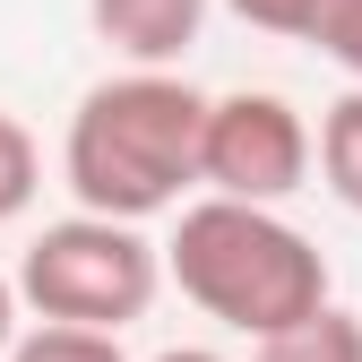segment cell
Returning <instances> with one entry per match:
<instances>
[{
	"mask_svg": "<svg viewBox=\"0 0 362 362\" xmlns=\"http://www.w3.org/2000/svg\"><path fill=\"white\" fill-rule=\"evenodd\" d=\"M18 310H35L43 328H95L121 337L129 320H147V302L164 293V250L139 224L112 216H61L43 224L18 259Z\"/></svg>",
	"mask_w": 362,
	"mask_h": 362,
	"instance_id": "cell-3",
	"label": "cell"
},
{
	"mask_svg": "<svg viewBox=\"0 0 362 362\" xmlns=\"http://www.w3.org/2000/svg\"><path fill=\"white\" fill-rule=\"evenodd\" d=\"M9 345H18V285L0 276V362H9Z\"/></svg>",
	"mask_w": 362,
	"mask_h": 362,
	"instance_id": "cell-12",
	"label": "cell"
},
{
	"mask_svg": "<svg viewBox=\"0 0 362 362\" xmlns=\"http://www.w3.org/2000/svg\"><path fill=\"white\" fill-rule=\"evenodd\" d=\"M310 181V121L276 86H242V95H207L199 121V190L233 207H285Z\"/></svg>",
	"mask_w": 362,
	"mask_h": 362,
	"instance_id": "cell-4",
	"label": "cell"
},
{
	"mask_svg": "<svg viewBox=\"0 0 362 362\" xmlns=\"http://www.w3.org/2000/svg\"><path fill=\"white\" fill-rule=\"evenodd\" d=\"M224 9H233L242 26H259V35H310V18H320V0H224Z\"/></svg>",
	"mask_w": 362,
	"mask_h": 362,
	"instance_id": "cell-11",
	"label": "cell"
},
{
	"mask_svg": "<svg viewBox=\"0 0 362 362\" xmlns=\"http://www.w3.org/2000/svg\"><path fill=\"white\" fill-rule=\"evenodd\" d=\"M35 190H43V156H35V139H26V121L0 112V224H18V216L35 207Z\"/></svg>",
	"mask_w": 362,
	"mask_h": 362,
	"instance_id": "cell-8",
	"label": "cell"
},
{
	"mask_svg": "<svg viewBox=\"0 0 362 362\" xmlns=\"http://www.w3.org/2000/svg\"><path fill=\"white\" fill-rule=\"evenodd\" d=\"M259 362H362V320L354 310H310L285 337H259Z\"/></svg>",
	"mask_w": 362,
	"mask_h": 362,
	"instance_id": "cell-7",
	"label": "cell"
},
{
	"mask_svg": "<svg viewBox=\"0 0 362 362\" xmlns=\"http://www.w3.org/2000/svg\"><path fill=\"white\" fill-rule=\"evenodd\" d=\"M302 43H320V52L362 86V0H320V18H310Z\"/></svg>",
	"mask_w": 362,
	"mask_h": 362,
	"instance_id": "cell-10",
	"label": "cell"
},
{
	"mask_svg": "<svg viewBox=\"0 0 362 362\" xmlns=\"http://www.w3.org/2000/svg\"><path fill=\"white\" fill-rule=\"evenodd\" d=\"M9 362H129L121 354V337H95V328H26L18 345H9Z\"/></svg>",
	"mask_w": 362,
	"mask_h": 362,
	"instance_id": "cell-9",
	"label": "cell"
},
{
	"mask_svg": "<svg viewBox=\"0 0 362 362\" xmlns=\"http://www.w3.org/2000/svg\"><path fill=\"white\" fill-rule=\"evenodd\" d=\"M156 362H224V354H207V345H164Z\"/></svg>",
	"mask_w": 362,
	"mask_h": 362,
	"instance_id": "cell-13",
	"label": "cell"
},
{
	"mask_svg": "<svg viewBox=\"0 0 362 362\" xmlns=\"http://www.w3.org/2000/svg\"><path fill=\"white\" fill-rule=\"evenodd\" d=\"M310 164H320V181L337 190V207L362 216V86H345V95L320 112V129H310Z\"/></svg>",
	"mask_w": 362,
	"mask_h": 362,
	"instance_id": "cell-6",
	"label": "cell"
},
{
	"mask_svg": "<svg viewBox=\"0 0 362 362\" xmlns=\"http://www.w3.org/2000/svg\"><path fill=\"white\" fill-rule=\"evenodd\" d=\"M86 26H95L129 69H173L207 26V0H86Z\"/></svg>",
	"mask_w": 362,
	"mask_h": 362,
	"instance_id": "cell-5",
	"label": "cell"
},
{
	"mask_svg": "<svg viewBox=\"0 0 362 362\" xmlns=\"http://www.w3.org/2000/svg\"><path fill=\"white\" fill-rule=\"evenodd\" d=\"M199 121L207 95L181 69H121L86 86L61 139V181L78 216H112V224L173 216L199 190Z\"/></svg>",
	"mask_w": 362,
	"mask_h": 362,
	"instance_id": "cell-1",
	"label": "cell"
},
{
	"mask_svg": "<svg viewBox=\"0 0 362 362\" xmlns=\"http://www.w3.org/2000/svg\"><path fill=\"white\" fill-rule=\"evenodd\" d=\"M164 276L233 337H285L293 320L328 310V259L276 207H233V199L173 207Z\"/></svg>",
	"mask_w": 362,
	"mask_h": 362,
	"instance_id": "cell-2",
	"label": "cell"
}]
</instances>
